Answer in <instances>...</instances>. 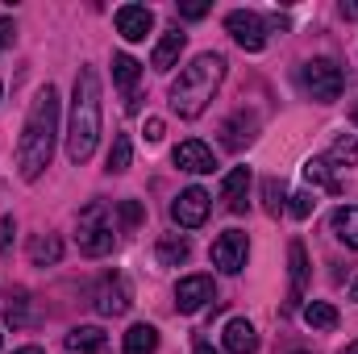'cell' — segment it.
<instances>
[{"label":"cell","mask_w":358,"mask_h":354,"mask_svg":"<svg viewBox=\"0 0 358 354\" xmlns=\"http://www.w3.org/2000/svg\"><path fill=\"white\" fill-rule=\"evenodd\" d=\"M55 142H59V92L55 84L38 88L25 125H21V142H17V171L21 179H38L50 159H55Z\"/></svg>","instance_id":"1"},{"label":"cell","mask_w":358,"mask_h":354,"mask_svg":"<svg viewBox=\"0 0 358 354\" xmlns=\"http://www.w3.org/2000/svg\"><path fill=\"white\" fill-rule=\"evenodd\" d=\"M100 142V76L92 67H80L76 92H71V125H67V159L88 163Z\"/></svg>","instance_id":"2"},{"label":"cell","mask_w":358,"mask_h":354,"mask_svg":"<svg viewBox=\"0 0 358 354\" xmlns=\"http://www.w3.org/2000/svg\"><path fill=\"white\" fill-rule=\"evenodd\" d=\"M221 80H225V55H217V50L196 55V59L179 71V80L171 84V108H176L179 117H187V121L200 117V113L208 108V100L217 96Z\"/></svg>","instance_id":"3"},{"label":"cell","mask_w":358,"mask_h":354,"mask_svg":"<svg viewBox=\"0 0 358 354\" xmlns=\"http://www.w3.org/2000/svg\"><path fill=\"white\" fill-rule=\"evenodd\" d=\"M300 84H304V92H308L313 100L329 104V100H338V96H342L346 76H342V67H338L334 59H308V63L300 67Z\"/></svg>","instance_id":"4"},{"label":"cell","mask_w":358,"mask_h":354,"mask_svg":"<svg viewBox=\"0 0 358 354\" xmlns=\"http://www.w3.org/2000/svg\"><path fill=\"white\" fill-rule=\"evenodd\" d=\"M113 242H117L113 217L104 213V204H88V208L80 213V250H84L88 259H100V255L113 250Z\"/></svg>","instance_id":"5"},{"label":"cell","mask_w":358,"mask_h":354,"mask_svg":"<svg viewBox=\"0 0 358 354\" xmlns=\"http://www.w3.org/2000/svg\"><path fill=\"white\" fill-rule=\"evenodd\" d=\"M225 29H229V38H234L242 50H250V55L267 46V25H263V17H259V13L234 8V13L225 17Z\"/></svg>","instance_id":"6"},{"label":"cell","mask_w":358,"mask_h":354,"mask_svg":"<svg viewBox=\"0 0 358 354\" xmlns=\"http://www.w3.org/2000/svg\"><path fill=\"white\" fill-rule=\"evenodd\" d=\"M246 255H250V238L242 229H225L217 242H213V263L221 267L225 275H238L246 267Z\"/></svg>","instance_id":"7"},{"label":"cell","mask_w":358,"mask_h":354,"mask_svg":"<svg viewBox=\"0 0 358 354\" xmlns=\"http://www.w3.org/2000/svg\"><path fill=\"white\" fill-rule=\"evenodd\" d=\"M208 192L204 187H187V192H179L176 204H171V217H176V225L183 229H200L204 221H208Z\"/></svg>","instance_id":"8"},{"label":"cell","mask_w":358,"mask_h":354,"mask_svg":"<svg viewBox=\"0 0 358 354\" xmlns=\"http://www.w3.org/2000/svg\"><path fill=\"white\" fill-rule=\"evenodd\" d=\"M150 29H155V13L146 4H121L117 8V34L125 42H142Z\"/></svg>","instance_id":"9"},{"label":"cell","mask_w":358,"mask_h":354,"mask_svg":"<svg viewBox=\"0 0 358 354\" xmlns=\"http://www.w3.org/2000/svg\"><path fill=\"white\" fill-rule=\"evenodd\" d=\"M213 300V279L208 275H187L176 283V309L179 313H200Z\"/></svg>","instance_id":"10"},{"label":"cell","mask_w":358,"mask_h":354,"mask_svg":"<svg viewBox=\"0 0 358 354\" xmlns=\"http://www.w3.org/2000/svg\"><path fill=\"white\" fill-rule=\"evenodd\" d=\"M176 167L179 171H192V176H208V171L217 167V155H213V146L187 138V142H179L176 146Z\"/></svg>","instance_id":"11"},{"label":"cell","mask_w":358,"mask_h":354,"mask_svg":"<svg viewBox=\"0 0 358 354\" xmlns=\"http://www.w3.org/2000/svg\"><path fill=\"white\" fill-rule=\"evenodd\" d=\"M96 309H100L104 317H117V313L129 309V283H125V275H104V279H100V288H96Z\"/></svg>","instance_id":"12"},{"label":"cell","mask_w":358,"mask_h":354,"mask_svg":"<svg viewBox=\"0 0 358 354\" xmlns=\"http://www.w3.org/2000/svg\"><path fill=\"white\" fill-rule=\"evenodd\" d=\"M221 346L229 354H255L259 351V334H255V325H250L246 317H234V321H225Z\"/></svg>","instance_id":"13"},{"label":"cell","mask_w":358,"mask_h":354,"mask_svg":"<svg viewBox=\"0 0 358 354\" xmlns=\"http://www.w3.org/2000/svg\"><path fill=\"white\" fill-rule=\"evenodd\" d=\"M246 196H250V167H234L221 183V200L229 213H246V204H250Z\"/></svg>","instance_id":"14"},{"label":"cell","mask_w":358,"mask_h":354,"mask_svg":"<svg viewBox=\"0 0 358 354\" xmlns=\"http://www.w3.org/2000/svg\"><path fill=\"white\" fill-rule=\"evenodd\" d=\"M287 267H292L287 304H300V296H304V288H308V250H304V242H292V246H287Z\"/></svg>","instance_id":"15"},{"label":"cell","mask_w":358,"mask_h":354,"mask_svg":"<svg viewBox=\"0 0 358 354\" xmlns=\"http://www.w3.org/2000/svg\"><path fill=\"white\" fill-rule=\"evenodd\" d=\"M221 134H225V146H229V150H242V146H250V142H255L259 121H255L250 113H234V117L221 125Z\"/></svg>","instance_id":"16"},{"label":"cell","mask_w":358,"mask_h":354,"mask_svg":"<svg viewBox=\"0 0 358 354\" xmlns=\"http://www.w3.org/2000/svg\"><path fill=\"white\" fill-rule=\"evenodd\" d=\"M329 229H334V238H338L342 246L358 250V208H355V204H342V208H334V217H329Z\"/></svg>","instance_id":"17"},{"label":"cell","mask_w":358,"mask_h":354,"mask_svg":"<svg viewBox=\"0 0 358 354\" xmlns=\"http://www.w3.org/2000/svg\"><path fill=\"white\" fill-rule=\"evenodd\" d=\"M104 330H96V325H76L71 334H67V351L76 354H104Z\"/></svg>","instance_id":"18"},{"label":"cell","mask_w":358,"mask_h":354,"mask_svg":"<svg viewBox=\"0 0 358 354\" xmlns=\"http://www.w3.org/2000/svg\"><path fill=\"white\" fill-rule=\"evenodd\" d=\"M179 50H183V34H179V29L163 34L159 46H155V55H150V67H155V71H171L176 59H179Z\"/></svg>","instance_id":"19"},{"label":"cell","mask_w":358,"mask_h":354,"mask_svg":"<svg viewBox=\"0 0 358 354\" xmlns=\"http://www.w3.org/2000/svg\"><path fill=\"white\" fill-rule=\"evenodd\" d=\"M121 351L125 354H155L159 351V330H155V325H129Z\"/></svg>","instance_id":"20"},{"label":"cell","mask_w":358,"mask_h":354,"mask_svg":"<svg viewBox=\"0 0 358 354\" xmlns=\"http://www.w3.org/2000/svg\"><path fill=\"white\" fill-rule=\"evenodd\" d=\"M138 76H142V63H138V59H129V55H113V84H117L121 92H134Z\"/></svg>","instance_id":"21"},{"label":"cell","mask_w":358,"mask_h":354,"mask_svg":"<svg viewBox=\"0 0 358 354\" xmlns=\"http://www.w3.org/2000/svg\"><path fill=\"white\" fill-rule=\"evenodd\" d=\"M59 255H63V242H59L55 234H38V238L29 242V259H34L38 267L59 263Z\"/></svg>","instance_id":"22"},{"label":"cell","mask_w":358,"mask_h":354,"mask_svg":"<svg viewBox=\"0 0 358 354\" xmlns=\"http://www.w3.org/2000/svg\"><path fill=\"white\" fill-rule=\"evenodd\" d=\"M304 325H313V330H338V309L325 304V300H313V304H304Z\"/></svg>","instance_id":"23"},{"label":"cell","mask_w":358,"mask_h":354,"mask_svg":"<svg viewBox=\"0 0 358 354\" xmlns=\"http://www.w3.org/2000/svg\"><path fill=\"white\" fill-rule=\"evenodd\" d=\"M325 163H334V167H358V138L355 134H342L334 146H329V159Z\"/></svg>","instance_id":"24"},{"label":"cell","mask_w":358,"mask_h":354,"mask_svg":"<svg viewBox=\"0 0 358 354\" xmlns=\"http://www.w3.org/2000/svg\"><path fill=\"white\" fill-rule=\"evenodd\" d=\"M187 255H192L187 238H163V242H159V263H163V267H179V263H187Z\"/></svg>","instance_id":"25"},{"label":"cell","mask_w":358,"mask_h":354,"mask_svg":"<svg viewBox=\"0 0 358 354\" xmlns=\"http://www.w3.org/2000/svg\"><path fill=\"white\" fill-rule=\"evenodd\" d=\"M263 204H267L271 217H279V213L287 208V187H283V179H263Z\"/></svg>","instance_id":"26"},{"label":"cell","mask_w":358,"mask_h":354,"mask_svg":"<svg viewBox=\"0 0 358 354\" xmlns=\"http://www.w3.org/2000/svg\"><path fill=\"white\" fill-rule=\"evenodd\" d=\"M304 179H308V183H321V187H329V192H342V183L329 176V163H325V159H308V163H304Z\"/></svg>","instance_id":"27"},{"label":"cell","mask_w":358,"mask_h":354,"mask_svg":"<svg viewBox=\"0 0 358 354\" xmlns=\"http://www.w3.org/2000/svg\"><path fill=\"white\" fill-rule=\"evenodd\" d=\"M129 155H134L129 138H125V134H117V138H113V146H108V171H125V167H129Z\"/></svg>","instance_id":"28"},{"label":"cell","mask_w":358,"mask_h":354,"mask_svg":"<svg viewBox=\"0 0 358 354\" xmlns=\"http://www.w3.org/2000/svg\"><path fill=\"white\" fill-rule=\"evenodd\" d=\"M313 208H317V196H313V192H296V196H287V213H292L296 221L313 217Z\"/></svg>","instance_id":"29"},{"label":"cell","mask_w":358,"mask_h":354,"mask_svg":"<svg viewBox=\"0 0 358 354\" xmlns=\"http://www.w3.org/2000/svg\"><path fill=\"white\" fill-rule=\"evenodd\" d=\"M208 13V0H183L179 4V17H187V21H200Z\"/></svg>","instance_id":"30"},{"label":"cell","mask_w":358,"mask_h":354,"mask_svg":"<svg viewBox=\"0 0 358 354\" xmlns=\"http://www.w3.org/2000/svg\"><path fill=\"white\" fill-rule=\"evenodd\" d=\"M13 242H17V221L0 217V250H13Z\"/></svg>","instance_id":"31"},{"label":"cell","mask_w":358,"mask_h":354,"mask_svg":"<svg viewBox=\"0 0 358 354\" xmlns=\"http://www.w3.org/2000/svg\"><path fill=\"white\" fill-rule=\"evenodd\" d=\"M117 213H121V225H125V229H129V225H138V221H142V204H134V200H125V204H121V208H117Z\"/></svg>","instance_id":"32"},{"label":"cell","mask_w":358,"mask_h":354,"mask_svg":"<svg viewBox=\"0 0 358 354\" xmlns=\"http://www.w3.org/2000/svg\"><path fill=\"white\" fill-rule=\"evenodd\" d=\"M17 42V25H13V17H4L0 21V46H13Z\"/></svg>","instance_id":"33"},{"label":"cell","mask_w":358,"mask_h":354,"mask_svg":"<svg viewBox=\"0 0 358 354\" xmlns=\"http://www.w3.org/2000/svg\"><path fill=\"white\" fill-rule=\"evenodd\" d=\"M159 138H163V121L150 117V121H146V142H159Z\"/></svg>","instance_id":"34"},{"label":"cell","mask_w":358,"mask_h":354,"mask_svg":"<svg viewBox=\"0 0 358 354\" xmlns=\"http://www.w3.org/2000/svg\"><path fill=\"white\" fill-rule=\"evenodd\" d=\"M192 354H221V351H213L208 342H196V351H192Z\"/></svg>","instance_id":"35"},{"label":"cell","mask_w":358,"mask_h":354,"mask_svg":"<svg viewBox=\"0 0 358 354\" xmlns=\"http://www.w3.org/2000/svg\"><path fill=\"white\" fill-rule=\"evenodd\" d=\"M17 354H42V346H21Z\"/></svg>","instance_id":"36"},{"label":"cell","mask_w":358,"mask_h":354,"mask_svg":"<svg viewBox=\"0 0 358 354\" xmlns=\"http://www.w3.org/2000/svg\"><path fill=\"white\" fill-rule=\"evenodd\" d=\"M342 354H358V342H350V346H346V351H342Z\"/></svg>","instance_id":"37"},{"label":"cell","mask_w":358,"mask_h":354,"mask_svg":"<svg viewBox=\"0 0 358 354\" xmlns=\"http://www.w3.org/2000/svg\"><path fill=\"white\" fill-rule=\"evenodd\" d=\"M350 300H358V279H355V288H350Z\"/></svg>","instance_id":"38"},{"label":"cell","mask_w":358,"mask_h":354,"mask_svg":"<svg viewBox=\"0 0 358 354\" xmlns=\"http://www.w3.org/2000/svg\"><path fill=\"white\" fill-rule=\"evenodd\" d=\"M292 354H313V351H292Z\"/></svg>","instance_id":"39"},{"label":"cell","mask_w":358,"mask_h":354,"mask_svg":"<svg viewBox=\"0 0 358 354\" xmlns=\"http://www.w3.org/2000/svg\"><path fill=\"white\" fill-rule=\"evenodd\" d=\"M0 96H4V84H0Z\"/></svg>","instance_id":"40"},{"label":"cell","mask_w":358,"mask_h":354,"mask_svg":"<svg viewBox=\"0 0 358 354\" xmlns=\"http://www.w3.org/2000/svg\"><path fill=\"white\" fill-rule=\"evenodd\" d=\"M355 121H358V113H355Z\"/></svg>","instance_id":"41"},{"label":"cell","mask_w":358,"mask_h":354,"mask_svg":"<svg viewBox=\"0 0 358 354\" xmlns=\"http://www.w3.org/2000/svg\"><path fill=\"white\" fill-rule=\"evenodd\" d=\"M0 342H4V338H0Z\"/></svg>","instance_id":"42"}]
</instances>
